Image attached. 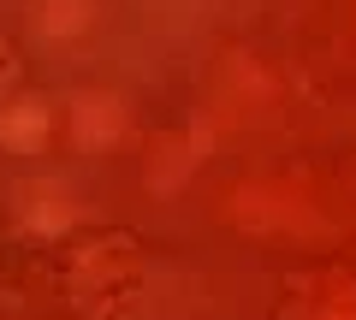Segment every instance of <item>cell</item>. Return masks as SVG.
Returning <instances> with one entry per match:
<instances>
[{"mask_svg":"<svg viewBox=\"0 0 356 320\" xmlns=\"http://www.w3.org/2000/svg\"><path fill=\"white\" fill-rule=\"evenodd\" d=\"M137 291H143V244L131 231H95L65 261V296L83 314L107 320V314L137 303Z\"/></svg>","mask_w":356,"mask_h":320,"instance_id":"1","label":"cell"},{"mask_svg":"<svg viewBox=\"0 0 356 320\" xmlns=\"http://www.w3.org/2000/svg\"><path fill=\"white\" fill-rule=\"evenodd\" d=\"M309 291H315V303L303 308V320H356V279H344V273H315V279H303Z\"/></svg>","mask_w":356,"mask_h":320,"instance_id":"2","label":"cell"}]
</instances>
